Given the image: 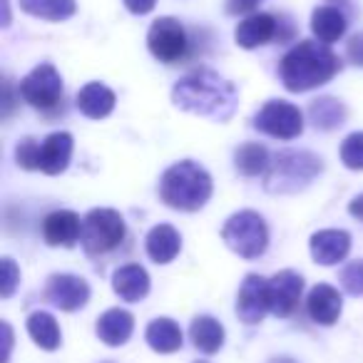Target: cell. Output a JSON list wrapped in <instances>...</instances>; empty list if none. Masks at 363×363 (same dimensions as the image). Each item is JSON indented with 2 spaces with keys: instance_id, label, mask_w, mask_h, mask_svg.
<instances>
[{
  "instance_id": "cell-32",
  "label": "cell",
  "mask_w": 363,
  "mask_h": 363,
  "mask_svg": "<svg viewBox=\"0 0 363 363\" xmlns=\"http://www.w3.org/2000/svg\"><path fill=\"white\" fill-rule=\"evenodd\" d=\"M18 281H21V272H18L16 262H13V259H3V281H0V294H3V298L13 296Z\"/></svg>"
},
{
  "instance_id": "cell-22",
  "label": "cell",
  "mask_w": 363,
  "mask_h": 363,
  "mask_svg": "<svg viewBox=\"0 0 363 363\" xmlns=\"http://www.w3.org/2000/svg\"><path fill=\"white\" fill-rule=\"evenodd\" d=\"M346 26H348L346 16L338 8L331 6L316 8L311 16V30L318 38V43H323V45H331V43L341 40L343 33H346Z\"/></svg>"
},
{
  "instance_id": "cell-16",
  "label": "cell",
  "mask_w": 363,
  "mask_h": 363,
  "mask_svg": "<svg viewBox=\"0 0 363 363\" xmlns=\"http://www.w3.org/2000/svg\"><path fill=\"white\" fill-rule=\"evenodd\" d=\"M43 237L50 247H75L82 239V222L70 209H57L43 222Z\"/></svg>"
},
{
  "instance_id": "cell-7",
  "label": "cell",
  "mask_w": 363,
  "mask_h": 363,
  "mask_svg": "<svg viewBox=\"0 0 363 363\" xmlns=\"http://www.w3.org/2000/svg\"><path fill=\"white\" fill-rule=\"evenodd\" d=\"M18 92H21V97L30 107L52 110L62 100V77L50 62H43V65L33 67L23 77L21 85H18Z\"/></svg>"
},
{
  "instance_id": "cell-24",
  "label": "cell",
  "mask_w": 363,
  "mask_h": 363,
  "mask_svg": "<svg viewBox=\"0 0 363 363\" xmlns=\"http://www.w3.org/2000/svg\"><path fill=\"white\" fill-rule=\"evenodd\" d=\"M194 346L202 353H217L224 346V326L212 316H197L189 326Z\"/></svg>"
},
{
  "instance_id": "cell-40",
  "label": "cell",
  "mask_w": 363,
  "mask_h": 363,
  "mask_svg": "<svg viewBox=\"0 0 363 363\" xmlns=\"http://www.w3.org/2000/svg\"><path fill=\"white\" fill-rule=\"evenodd\" d=\"M199 363H204V361H199Z\"/></svg>"
},
{
  "instance_id": "cell-2",
  "label": "cell",
  "mask_w": 363,
  "mask_h": 363,
  "mask_svg": "<svg viewBox=\"0 0 363 363\" xmlns=\"http://www.w3.org/2000/svg\"><path fill=\"white\" fill-rule=\"evenodd\" d=\"M341 70V60L331 48L316 40H301L281 57L279 75L289 92H308L313 87L326 85Z\"/></svg>"
},
{
  "instance_id": "cell-28",
  "label": "cell",
  "mask_w": 363,
  "mask_h": 363,
  "mask_svg": "<svg viewBox=\"0 0 363 363\" xmlns=\"http://www.w3.org/2000/svg\"><path fill=\"white\" fill-rule=\"evenodd\" d=\"M234 167L244 177L264 174L269 169V150L259 142H247L234 152Z\"/></svg>"
},
{
  "instance_id": "cell-18",
  "label": "cell",
  "mask_w": 363,
  "mask_h": 363,
  "mask_svg": "<svg viewBox=\"0 0 363 363\" xmlns=\"http://www.w3.org/2000/svg\"><path fill=\"white\" fill-rule=\"evenodd\" d=\"M112 289L122 301L137 303L150 294V274L140 264H127L120 267L112 277Z\"/></svg>"
},
{
  "instance_id": "cell-17",
  "label": "cell",
  "mask_w": 363,
  "mask_h": 363,
  "mask_svg": "<svg viewBox=\"0 0 363 363\" xmlns=\"http://www.w3.org/2000/svg\"><path fill=\"white\" fill-rule=\"evenodd\" d=\"M341 308H343L341 294L333 286H328V284L313 286L306 298L308 316H311V321L321 323V326H333L338 321V316H341Z\"/></svg>"
},
{
  "instance_id": "cell-10",
  "label": "cell",
  "mask_w": 363,
  "mask_h": 363,
  "mask_svg": "<svg viewBox=\"0 0 363 363\" xmlns=\"http://www.w3.org/2000/svg\"><path fill=\"white\" fill-rule=\"evenodd\" d=\"M45 298L60 311H77L90 301V286L85 279L72 274H52L48 279Z\"/></svg>"
},
{
  "instance_id": "cell-29",
  "label": "cell",
  "mask_w": 363,
  "mask_h": 363,
  "mask_svg": "<svg viewBox=\"0 0 363 363\" xmlns=\"http://www.w3.org/2000/svg\"><path fill=\"white\" fill-rule=\"evenodd\" d=\"M341 162L348 169H363V132H353L343 140Z\"/></svg>"
},
{
  "instance_id": "cell-4",
  "label": "cell",
  "mask_w": 363,
  "mask_h": 363,
  "mask_svg": "<svg viewBox=\"0 0 363 363\" xmlns=\"http://www.w3.org/2000/svg\"><path fill=\"white\" fill-rule=\"evenodd\" d=\"M323 169V162L316 155L303 150H284L269 162L264 172V187L272 194H294L308 187Z\"/></svg>"
},
{
  "instance_id": "cell-39",
  "label": "cell",
  "mask_w": 363,
  "mask_h": 363,
  "mask_svg": "<svg viewBox=\"0 0 363 363\" xmlns=\"http://www.w3.org/2000/svg\"><path fill=\"white\" fill-rule=\"evenodd\" d=\"M272 363H296V361H291V358H274Z\"/></svg>"
},
{
  "instance_id": "cell-35",
  "label": "cell",
  "mask_w": 363,
  "mask_h": 363,
  "mask_svg": "<svg viewBox=\"0 0 363 363\" xmlns=\"http://www.w3.org/2000/svg\"><path fill=\"white\" fill-rule=\"evenodd\" d=\"M155 3L157 0H125L127 11L135 13V16H147V13H152Z\"/></svg>"
},
{
  "instance_id": "cell-14",
  "label": "cell",
  "mask_w": 363,
  "mask_h": 363,
  "mask_svg": "<svg viewBox=\"0 0 363 363\" xmlns=\"http://www.w3.org/2000/svg\"><path fill=\"white\" fill-rule=\"evenodd\" d=\"M237 45L244 50H254L259 45H267L269 40L279 38V21L269 13H252L249 18H244L234 30Z\"/></svg>"
},
{
  "instance_id": "cell-31",
  "label": "cell",
  "mask_w": 363,
  "mask_h": 363,
  "mask_svg": "<svg viewBox=\"0 0 363 363\" xmlns=\"http://www.w3.org/2000/svg\"><path fill=\"white\" fill-rule=\"evenodd\" d=\"M38 152H40V142L33 140V137H26L16 147V162L23 169H38Z\"/></svg>"
},
{
  "instance_id": "cell-5",
  "label": "cell",
  "mask_w": 363,
  "mask_h": 363,
  "mask_svg": "<svg viewBox=\"0 0 363 363\" xmlns=\"http://www.w3.org/2000/svg\"><path fill=\"white\" fill-rule=\"evenodd\" d=\"M222 239L242 259H259L269 247V229L262 214L244 209L227 219L222 227Z\"/></svg>"
},
{
  "instance_id": "cell-13",
  "label": "cell",
  "mask_w": 363,
  "mask_h": 363,
  "mask_svg": "<svg viewBox=\"0 0 363 363\" xmlns=\"http://www.w3.org/2000/svg\"><path fill=\"white\" fill-rule=\"evenodd\" d=\"M311 257L321 267H333L343 262L351 252V234L343 229H321L311 237Z\"/></svg>"
},
{
  "instance_id": "cell-25",
  "label": "cell",
  "mask_w": 363,
  "mask_h": 363,
  "mask_svg": "<svg viewBox=\"0 0 363 363\" xmlns=\"http://www.w3.org/2000/svg\"><path fill=\"white\" fill-rule=\"evenodd\" d=\"M28 333H30V338L38 343L40 348H45V351H55V348H60V326H57L55 316L48 311H35L30 313V318H28Z\"/></svg>"
},
{
  "instance_id": "cell-36",
  "label": "cell",
  "mask_w": 363,
  "mask_h": 363,
  "mask_svg": "<svg viewBox=\"0 0 363 363\" xmlns=\"http://www.w3.org/2000/svg\"><path fill=\"white\" fill-rule=\"evenodd\" d=\"M3 346H6V351H3V363H8L11 348H13V328L8 326V323H3Z\"/></svg>"
},
{
  "instance_id": "cell-38",
  "label": "cell",
  "mask_w": 363,
  "mask_h": 363,
  "mask_svg": "<svg viewBox=\"0 0 363 363\" xmlns=\"http://www.w3.org/2000/svg\"><path fill=\"white\" fill-rule=\"evenodd\" d=\"M3 90H6V102H3V117H8L11 115V110H13V97H11V85H3Z\"/></svg>"
},
{
  "instance_id": "cell-11",
  "label": "cell",
  "mask_w": 363,
  "mask_h": 363,
  "mask_svg": "<svg viewBox=\"0 0 363 363\" xmlns=\"http://www.w3.org/2000/svg\"><path fill=\"white\" fill-rule=\"evenodd\" d=\"M303 291V279L301 274L291 272V269H284V272L274 274L269 279V308H272L274 316L286 318L294 313L298 298Z\"/></svg>"
},
{
  "instance_id": "cell-23",
  "label": "cell",
  "mask_w": 363,
  "mask_h": 363,
  "mask_svg": "<svg viewBox=\"0 0 363 363\" xmlns=\"http://www.w3.org/2000/svg\"><path fill=\"white\" fill-rule=\"evenodd\" d=\"M145 338L157 353H174L182 348V328L172 318H155L147 326Z\"/></svg>"
},
{
  "instance_id": "cell-21",
  "label": "cell",
  "mask_w": 363,
  "mask_h": 363,
  "mask_svg": "<svg viewBox=\"0 0 363 363\" xmlns=\"http://www.w3.org/2000/svg\"><path fill=\"white\" fill-rule=\"evenodd\" d=\"M115 92L102 82H87L77 92V110L90 120H105L115 110Z\"/></svg>"
},
{
  "instance_id": "cell-19",
  "label": "cell",
  "mask_w": 363,
  "mask_h": 363,
  "mask_svg": "<svg viewBox=\"0 0 363 363\" xmlns=\"http://www.w3.org/2000/svg\"><path fill=\"white\" fill-rule=\"evenodd\" d=\"M147 247V257L155 264H169L177 259L182 249V237L172 224H157V227L150 229L145 239Z\"/></svg>"
},
{
  "instance_id": "cell-34",
  "label": "cell",
  "mask_w": 363,
  "mask_h": 363,
  "mask_svg": "<svg viewBox=\"0 0 363 363\" xmlns=\"http://www.w3.org/2000/svg\"><path fill=\"white\" fill-rule=\"evenodd\" d=\"M259 0H227V13L229 16H247L257 8Z\"/></svg>"
},
{
  "instance_id": "cell-9",
  "label": "cell",
  "mask_w": 363,
  "mask_h": 363,
  "mask_svg": "<svg viewBox=\"0 0 363 363\" xmlns=\"http://www.w3.org/2000/svg\"><path fill=\"white\" fill-rule=\"evenodd\" d=\"M147 45L150 52L157 57L160 62H177L184 57L187 52V33L182 28V23L177 18H157L150 26L147 33Z\"/></svg>"
},
{
  "instance_id": "cell-27",
  "label": "cell",
  "mask_w": 363,
  "mask_h": 363,
  "mask_svg": "<svg viewBox=\"0 0 363 363\" xmlns=\"http://www.w3.org/2000/svg\"><path fill=\"white\" fill-rule=\"evenodd\" d=\"M18 3H21V8L28 16H35V18H43V21H52V23L67 21V18H72L77 11L75 0H18Z\"/></svg>"
},
{
  "instance_id": "cell-8",
  "label": "cell",
  "mask_w": 363,
  "mask_h": 363,
  "mask_svg": "<svg viewBox=\"0 0 363 363\" xmlns=\"http://www.w3.org/2000/svg\"><path fill=\"white\" fill-rule=\"evenodd\" d=\"M254 127L277 140H294L303 132V115L291 102L272 100L257 112Z\"/></svg>"
},
{
  "instance_id": "cell-15",
  "label": "cell",
  "mask_w": 363,
  "mask_h": 363,
  "mask_svg": "<svg viewBox=\"0 0 363 363\" xmlns=\"http://www.w3.org/2000/svg\"><path fill=\"white\" fill-rule=\"evenodd\" d=\"M72 157V135L70 132H52L40 142L38 152V169L45 174H62Z\"/></svg>"
},
{
  "instance_id": "cell-12",
  "label": "cell",
  "mask_w": 363,
  "mask_h": 363,
  "mask_svg": "<svg viewBox=\"0 0 363 363\" xmlns=\"http://www.w3.org/2000/svg\"><path fill=\"white\" fill-rule=\"evenodd\" d=\"M269 308V279L259 277V274H249L244 279L242 289H239L237 298V313L244 323H259L267 316Z\"/></svg>"
},
{
  "instance_id": "cell-20",
  "label": "cell",
  "mask_w": 363,
  "mask_h": 363,
  "mask_svg": "<svg viewBox=\"0 0 363 363\" xmlns=\"http://www.w3.org/2000/svg\"><path fill=\"white\" fill-rule=\"evenodd\" d=\"M135 331V316L125 308H110L97 318V336L107 346H122Z\"/></svg>"
},
{
  "instance_id": "cell-6",
  "label": "cell",
  "mask_w": 363,
  "mask_h": 363,
  "mask_svg": "<svg viewBox=\"0 0 363 363\" xmlns=\"http://www.w3.org/2000/svg\"><path fill=\"white\" fill-rule=\"evenodd\" d=\"M125 239V219L115 209H92L82 219V249L90 257H100L117 249Z\"/></svg>"
},
{
  "instance_id": "cell-3",
  "label": "cell",
  "mask_w": 363,
  "mask_h": 363,
  "mask_svg": "<svg viewBox=\"0 0 363 363\" xmlns=\"http://www.w3.org/2000/svg\"><path fill=\"white\" fill-rule=\"evenodd\" d=\"M160 197L167 207L179 212H197L212 197V177L192 160L177 162L162 174Z\"/></svg>"
},
{
  "instance_id": "cell-37",
  "label": "cell",
  "mask_w": 363,
  "mask_h": 363,
  "mask_svg": "<svg viewBox=\"0 0 363 363\" xmlns=\"http://www.w3.org/2000/svg\"><path fill=\"white\" fill-rule=\"evenodd\" d=\"M348 214H351L353 219H358V222H363V194H358V197L348 204Z\"/></svg>"
},
{
  "instance_id": "cell-33",
  "label": "cell",
  "mask_w": 363,
  "mask_h": 363,
  "mask_svg": "<svg viewBox=\"0 0 363 363\" xmlns=\"http://www.w3.org/2000/svg\"><path fill=\"white\" fill-rule=\"evenodd\" d=\"M346 55H348V60H351L353 65L363 67V33H358V35H353L351 40H348Z\"/></svg>"
},
{
  "instance_id": "cell-30",
  "label": "cell",
  "mask_w": 363,
  "mask_h": 363,
  "mask_svg": "<svg viewBox=\"0 0 363 363\" xmlns=\"http://www.w3.org/2000/svg\"><path fill=\"white\" fill-rule=\"evenodd\" d=\"M341 286L351 296H363V259L351 262L341 272Z\"/></svg>"
},
{
  "instance_id": "cell-26",
  "label": "cell",
  "mask_w": 363,
  "mask_h": 363,
  "mask_svg": "<svg viewBox=\"0 0 363 363\" xmlns=\"http://www.w3.org/2000/svg\"><path fill=\"white\" fill-rule=\"evenodd\" d=\"M308 117H311L316 130L331 132L346 122V107L333 97H318L308 105Z\"/></svg>"
},
{
  "instance_id": "cell-1",
  "label": "cell",
  "mask_w": 363,
  "mask_h": 363,
  "mask_svg": "<svg viewBox=\"0 0 363 363\" xmlns=\"http://www.w3.org/2000/svg\"><path fill=\"white\" fill-rule=\"evenodd\" d=\"M172 100L179 110L227 122L237 112L239 92L234 82H229L219 72L197 70L177 80L174 90H172Z\"/></svg>"
}]
</instances>
